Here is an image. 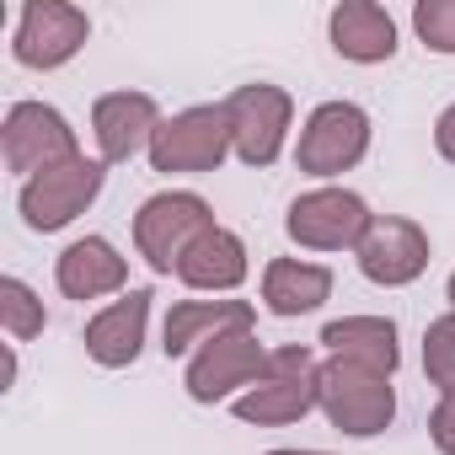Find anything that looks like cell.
Listing matches in <instances>:
<instances>
[{
  "mask_svg": "<svg viewBox=\"0 0 455 455\" xmlns=\"http://www.w3.org/2000/svg\"><path fill=\"white\" fill-rule=\"evenodd\" d=\"M322 402V359L316 348L306 343H284V348H268V370L252 391H242L231 402V412L252 428H284V423H300L306 412H316Z\"/></svg>",
  "mask_w": 455,
  "mask_h": 455,
  "instance_id": "obj_1",
  "label": "cell"
},
{
  "mask_svg": "<svg viewBox=\"0 0 455 455\" xmlns=\"http://www.w3.org/2000/svg\"><path fill=\"white\" fill-rule=\"evenodd\" d=\"M225 156H236L225 102L182 108V113H172V118H161V129H156V140H150V172H166V177H204V172H220Z\"/></svg>",
  "mask_w": 455,
  "mask_h": 455,
  "instance_id": "obj_2",
  "label": "cell"
},
{
  "mask_svg": "<svg viewBox=\"0 0 455 455\" xmlns=\"http://www.w3.org/2000/svg\"><path fill=\"white\" fill-rule=\"evenodd\" d=\"M316 412L348 439H375L396 418V386H391V375H375L364 364L322 359V402H316Z\"/></svg>",
  "mask_w": 455,
  "mask_h": 455,
  "instance_id": "obj_3",
  "label": "cell"
},
{
  "mask_svg": "<svg viewBox=\"0 0 455 455\" xmlns=\"http://www.w3.org/2000/svg\"><path fill=\"white\" fill-rule=\"evenodd\" d=\"M214 209L204 193H188V188H172V193H150L140 209H134V252L150 263V274H177L182 252L209 231Z\"/></svg>",
  "mask_w": 455,
  "mask_h": 455,
  "instance_id": "obj_4",
  "label": "cell"
},
{
  "mask_svg": "<svg viewBox=\"0 0 455 455\" xmlns=\"http://www.w3.org/2000/svg\"><path fill=\"white\" fill-rule=\"evenodd\" d=\"M102 182H108V161H97V156H76V161H65L54 172L28 177L22 193H17L22 225H28V231H38V236L65 231V225H76L97 204Z\"/></svg>",
  "mask_w": 455,
  "mask_h": 455,
  "instance_id": "obj_5",
  "label": "cell"
},
{
  "mask_svg": "<svg viewBox=\"0 0 455 455\" xmlns=\"http://www.w3.org/2000/svg\"><path fill=\"white\" fill-rule=\"evenodd\" d=\"M370 225H375L370 204L354 188H332V182L300 193L290 204V214H284L290 242L306 247V252H359V242L370 236Z\"/></svg>",
  "mask_w": 455,
  "mask_h": 455,
  "instance_id": "obj_6",
  "label": "cell"
},
{
  "mask_svg": "<svg viewBox=\"0 0 455 455\" xmlns=\"http://www.w3.org/2000/svg\"><path fill=\"white\" fill-rule=\"evenodd\" d=\"M225 118H231V140H236V161L252 172H268L295 129V97L274 81H252L225 97Z\"/></svg>",
  "mask_w": 455,
  "mask_h": 455,
  "instance_id": "obj_7",
  "label": "cell"
},
{
  "mask_svg": "<svg viewBox=\"0 0 455 455\" xmlns=\"http://www.w3.org/2000/svg\"><path fill=\"white\" fill-rule=\"evenodd\" d=\"M370 140H375V124L359 102H322L311 108V118L300 124V140H295V166L306 177H343L354 172L364 156H370Z\"/></svg>",
  "mask_w": 455,
  "mask_h": 455,
  "instance_id": "obj_8",
  "label": "cell"
},
{
  "mask_svg": "<svg viewBox=\"0 0 455 455\" xmlns=\"http://www.w3.org/2000/svg\"><path fill=\"white\" fill-rule=\"evenodd\" d=\"M0 156H6V172H17L22 182L38 172H54L65 161L81 156L76 129L60 108L49 102H12L6 124H0Z\"/></svg>",
  "mask_w": 455,
  "mask_h": 455,
  "instance_id": "obj_9",
  "label": "cell"
},
{
  "mask_svg": "<svg viewBox=\"0 0 455 455\" xmlns=\"http://www.w3.org/2000/svg\"><path fill=\"white\" fill-rule=\"evenodd\" d=\"M263 370H268V348L258 332H220L188 359L182 386L198 407H214V402H236L242 391H252Z\"/></svg>",
  "mask_w": 455,
  "mask_h": 455,
  "instance_id": "obj_10",
  "label": "cell"
},
{
  "mask_svg": "<svg viewBox=\"0 0 455 455\" xmlns=\"http://www.w3.org/2000/svg\"><path fill=\"white\" fill-rule=\"evenodd\" d=\"M92 38V17L70 0H28L17 17L12 54L22 70H65Z\"/></svg>",
  "mask_w": 455,
  "mask_h": 455,
  "instance_id": "obj_11",
  "label": "cell"
},
{
  "mask_svg": "<svg viewBox=\"0 0 455 455\" xmlns=\"http://www.w3.org/2000/svg\"><path fill=\"white\" fill-rule=\"evenodd\" d=\"M354 263H359V274L370 284L407 290L428 268V231L418 220H407V214H375V225H370V236L359 242Z\"/></svg>",
  "mask_w": 455,
  "mask_h": 455,
  "instance_id": "obj_12",
  "label": "cell"
},
{
  "mask_svg": "<svg viewBox=\"0 0 455 455\" xmlns=\"http://www.w3.org/2000/svg\"><path fill=\"white\" fill-rule=\"evenodd\" d=\"M161 129V108L150 92H108L92 102V140H97V161L124 166L140 150L150 156V140Z\"/></svg>",
  "mask_w": 455,
  "mask_h": 455,
  "instance_id": "obj_13",
  "label": "cell"
},
{
  "mask_svg": "<svg viewBox=\"0 0 455 455\" xmlns=\"http://www.w3.org/2000/svg\"><path fill=\"white\" fill-rule=\"evenodd\" d=\"M150 300H156L150 290H124L113 306H102L81 332L86 359L102 370H129L145 348V332H150Z\"/></svg>",
  "mask_w": 455,
  "mask_h": 455,
  "instance_id": "obj_14",
  "label": "cell"
},
{
  "mask_svg": "<svg viewBox=\"0 0 455 455\" xmlns=\"http://www.w3.org/2000/svg\"><path fill=\"white\" fill-rule=\"evenodd\" d=\"M258 327V306L252 300H236V295H225V300H172L166 311V327H161V348L166 359H193L209 338L220 332H252Z\"/></svg>",
  "mask_w": 455,
  "mask_h": 455,
  "instance_id": "obj_15",
  "label": "cell"
},
{
  "mask_svg": "<svg viewBox=\"0 0 455 455\" xmlns=\"http://www.w3.org/2000/svg\"><path fill=\"white\" fill-rule=\"evenodd\" d=\"M54 284L65 300H102V295H124L129 290V258L108 242V236H81L54 258Z\"/></svg>",
  "mask_w": 455,
  "mask_h": 455,
  "instance_id": "obj_16",
  "label": "cell"
},
{
  "mask_svg": "<svg viewBox=\"0 0 455 455\" xmlns=\"http://www.w3.org/2000/svg\"><path fill=\"white\" fill-rule=\"evenodd\" d=\"M252 274V258H247V242L231 231V225H209V231L182 252L177 263V279L198 295H236Z\"/></svg>",
  "mask_w": 455,
  "mask_h": 455,
  "instance_id": "obj_17",
  "label": "cell"
},
{
  "mask_svg": "<svg viewBox=\"0 0 455 455\" xmlns=\"http://www.w3.org/2000/svg\"><path fill=\"white\" fill-rule=\"evenodd\" d=\"M327 38L348 65H386L396 54V17L375 0H343L327 17Z\"/></svg>",
  "mask_w": 455,
  "mask_h": 455,
  "instance_id": "obj_18",
  "label": "cell"
},
{
  "mask_svg": "<svg viewBox=\"0 0 455 455\" xmlns=\"http://www.w3.org/2000/svg\"><path fill=\"white\" fill-rule=\"evenodd\" d=\"M322 348H327V359H348L375 375H396V364H402V338H396L391 316H338L322 327Z\"/></svg>",
  "mask_w": 455,
  "mask_h": 455,
  "instance_id": "obj_19",
  "label": "cell"
},
{
  "mask_svg": "<svg viewBox=\"0 0 455 455\" xmlns=\"http://www.w3.org/2000/svg\"><path fill=\"white\" fill-rule=\"evenodd\" d=\"M332 268L327 263H311V258H274L263 268V306L284 322L295 316H311L332 300Z\"/></svg>",
  "mask_w": 455,
  "mask_h": 455,
  "instance_id": "obj_20",
  "label": "cell"
},
{
  "mask_svg": "<svg viewBox=\"0 0 455 455\" xmlns=\"http://www.w3.org/2000/svg\"><path fill=\"white\" fill-rule=\"evenodd\" d=\"M0 327H6L12 343H33V338L49 327V311H44L38 290H33L28 279H17V274L0 279Z\"/></svg>",
  "mask_w": 455,
  "mask_h": 455,
  "instance_id": "obj_21",
  "label": "cell"
},
{
  "mask_svg": "<svg viewBox=\"0 0 455 455\" xmlns=\"http://www.w3.org/2000/svg\"><path fill=\"white\" fill-rule=\"evenodd\" d=\"M423 375H428V386H439V396L455 391V311H444L423 327Z\"/></svg>",
  "mask_w": 455,
  "mask_h": 455,
  "instance_id": "obj_22",
  "label": "cell"
},
{
  "mask_svg": "<svg viewBox=\"0 0 455 455\" xmlns=\"http://www.w3.org/2000/svg\"><path fill=\"white\" fill-rule=\"evenodd\" d=\"M412 33L428 54H455V0H418Z\"/></svg>",
  "mask_w": 455,
  "mask_h": 455,
  "instance_id": "obj_23",
  "label": "cell"
},
{
  "mask_svg": "<svg viewBox=\"0 0 455 455\" xmlns=\"http://www.w3.org/2000/svg\"><path fill=\"white\" fill-rule=\"evenodd\" d=\"M428 439L439 455H455V391H444L428 412Z\"/></svg>",
  "mask_w": 455,
  "mask_h": 455,
  "instance_id": "obj_24",
  "label": "cell"
},
{
  "mask_svg": "<svg viewBox=\"0 0 455 455\" xmlns=\"http://www.w3.org/2000/svg\"><path fill=\"white\" fill-rule=\"evenodd\" d=\"M434 150H439V156L455 166V102H450V108L434 118Z\"/></svg>",
  "mask_w": 455,
  "mask_h": 455,
  "instance_id": "obj_25",
  "label": "cell"
},
{
  "mask_svg": "<svg viewBox=\"0 0 455 455\" xmlns=\"http://www.w3.org/2000/svg\"><path fill=\"white\" fill-rule=\"evenodd\" d=\"M268 455H332V450H268Z\"/></svg>",
  "mask_w": 455,
  "mask_h": 455,
  "instance_id": "obj_26",
  "label": "cell"
},
{
  "mask_svg": "<svg viewBox=\"0 0 455 455\" xmlns=\"http://www.w3.org/2000/svg\"><path fill=\"white\" fill-rule=\"evenodd\" d=\"M444 300H450V311H455V274H450V284H444Z\"/></svg>",
  "mask_w": 455,
  "mask_h": 455,
  "instance_id": "obj_27",
  "label": "cell"
}]
</instances>
